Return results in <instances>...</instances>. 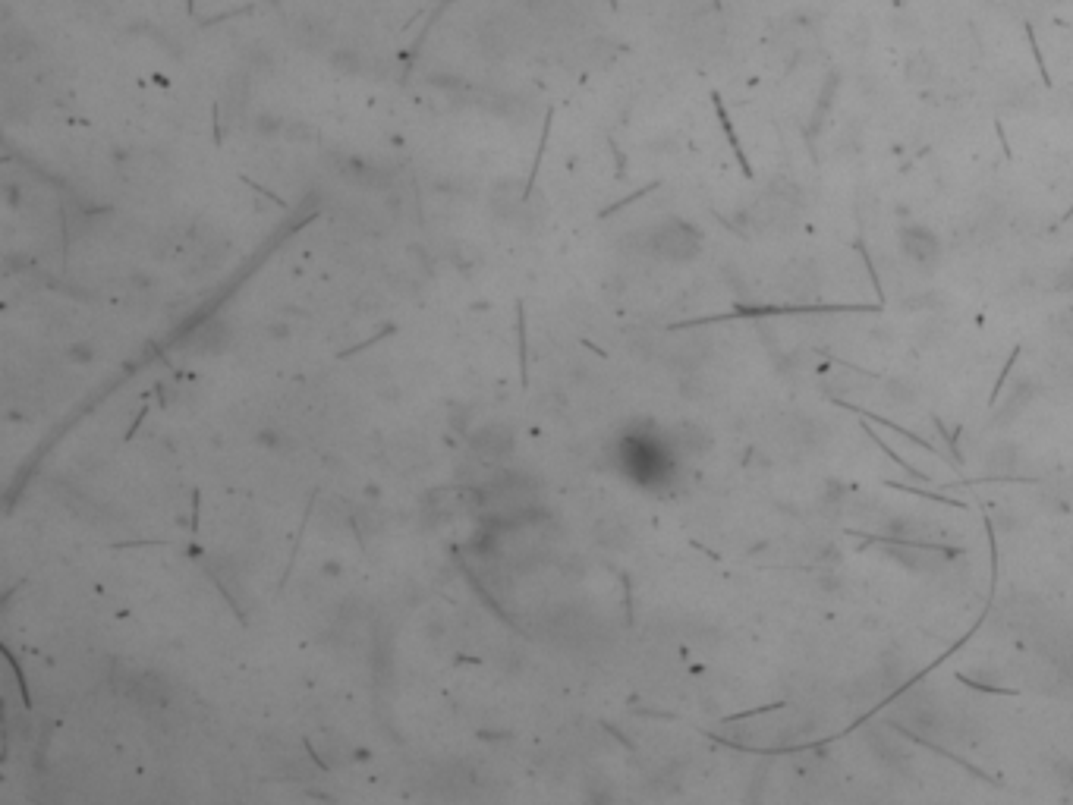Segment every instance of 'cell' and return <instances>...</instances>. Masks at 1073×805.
I'll return each mask as SVG.
<instances>
[{"mask_svg":"<svg viewBox=\"0 0 1073 805\" xmlns=\"http://www.w3.org/2000/svg\"><path fill=\"white\" fill-rule=\"evenodd\" d=\"M551 126H554V107H548V111H545V123H542V139H539V151H535V161H532L529 180H526V189H523V202H529V195H532V189H535V177H539V167H542V158H545V148H548V136H551Z\"/></svg>","mask_w":1073,"mask_h":805,"instance_id":"6da1fadb","label":"cell"},{"mask_svg":"<svg viewBox=\"0 0 1073 805\" xmlns=\"http://www.w3.org/2000/svg\"><path fill=\"white\" fill-rule=\"evenodd\" d=\"M240 183L243 186H249L252 192H262V195H268V199L277 205V208H284V211H290V202H284L281 199V195H277V192H271V189H265V186H259V183H252V177H246V173H240Z\"/></svg>","mask_w":1073,"mask_h":805,"instance_id":"277c9868","label":"cell"},{"mask_svg":"<svg viewBox=\"0 0 1073 805\" xmlns=\"http://www.w3.org/2000/svg\"><path fill=\"white\" fill-rule=\"evenodd\" d=\"M211 123H214V145H224V126H221V107H218V101H214L211 104Z\"/></svg>","mask_w":1073,"mask_h":805,"instance_id":"5b68a950","label":"cell"},{"mask_svg":"<svg viewBox=\"0 0 1073 805\" xmlns=\"http://www.w3.org/2000/svg\"><path fill=\"white\" fill-rule=\"evenodd\" d=\"M517 324H520V362H523V384H529V378H526V309H523V302H517Z\"/></svg>","mask_w":1073,"mask_h":805,"instance_id":"3957f363","label":"cell"},{"mask_svg":"<svg viewBox=\"0 0 1073 805\" xmlns=\"http://www.w3.org/2000/svg\"><path fill=\"white\" fill-rule=\"evenodd\" d=\"M661 183H649V186H642L639 192H633V195H627V199H620L617 205H611V208H605V211H598V221H605V217H611V214H617L620 208H627V205H633L636 199H642V195H649V192H655Z\"/></svg>","mask_w":1073,"mask_h":805,"instance_id":"7a4b0ae2","label":"cell"}]
</instances>
